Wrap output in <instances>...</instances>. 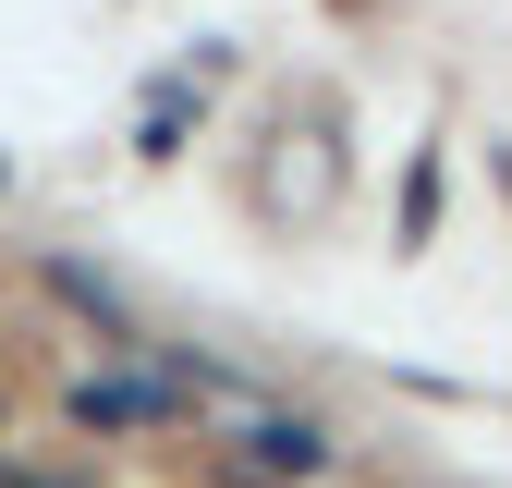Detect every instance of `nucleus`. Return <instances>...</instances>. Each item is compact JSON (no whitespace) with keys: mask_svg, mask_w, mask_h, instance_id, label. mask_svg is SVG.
I'll return each mask as SVG.
<instances>
[{"mask_svg":"<svg viewBox=\"0 0 512 488\" xmlns=\"http://www.w3.org/2000/svg\"><path fill=\"white\" fill-rule=\"evenodd\" d=\"M183 415V379H86L74 391V427H171Z\"/></svg>","mask_w":512,"mask_h":488,"instance_id":"1","label":"nucleus"},{"mask_svg":"<svg viewBox=\"0 0 512 488\" xmlns=\"http://www.w3.org/2000/svg\"><path fill=\"white\" fill-rule=\"evenodd\" d=\"M244 440H256V464H269V476H317V464H330V440H317L305 415H269V427H244Z\"/></svg>","mask_w":512,"mask_h":488,"instance_id":"2","label":"nucleus"},{"mask_svg":"<svg viewBox=\"0 0 512 488\" xmlns=\"http://www.w3.org/2000/svg\"><path fill=\"white\" fill-rule=\"evenodd\" d=\"M13 488H25V476H13Z\"/></svg>","mask_w":512,"mask_h":488,"instance_id":"3","label":"nucleus"}]
</instances>
